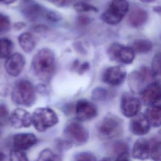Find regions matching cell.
Returning a JSON list of instances; mask_svg holds the SVG:
<instances>
[{"label": "cell", "mask_w": 161, "mask_h": 161, "mask_svg": "<svg viewBox=\"0 0 161 161\" xmlns=\"http://www.w3.org/2000/svg\"><path fill=\"white\" fill-rule=\"evenodd\" d=\"M31 69L34 75L40 80L49 81L55 69L53 52L48 48L39 50L31 60Z\"/></svg>", "instance_id": "1"}, {"label": "cell", "mask_w": 161, "mask_h": 161, "mask_svg": "<svg viewBox=\"0 0 161 161\" xmlns=\"http://www.w3.org/2000/svg\"><path fill=\"white\" fill-rule=\"evenodd\" d=\"M11 99L17 105L30 107L36 99L35 89L33 85L28 80L18 81L13 88Z\"/></svg>", "instance_id": "2"}, {"label": "cell", "mask_w": 161, "mask_h": 161, "mask_svg": "<svg viewBox=\"0 0 161 161\" xmlns=\"http://www.w3.org/2000/svg\"><path fill=\"white\" fill-rule=\"evenodd\" d=\"M32 124L39 132H44L58 123V117L55 111L50 108H36L32 115Z\"/></svg>", "instance_id": "3"}, {"label": "cell", "mask_w": 161, "mask_h": 161, "mask_svg": "<svg viewBox=\"0 0 161 161\" xmlns=\"http://www.w3.org/2000/svg\"><path fill=\"white\" fill-rule=\"evenodd\" d=\"M99 136L104 139L119 136L123 132V121L116 115L109 114L104 117L98 125Z\"/></svg>", "instance_id": "4"}, {"label": "cell", "mask_w": 161, "mask_h": 161, "mask_svg": "<svg viewBox=\"0 0 161 161\" xmlns=\"http://www.w3.org/2000/svg\"><path fill=\"white\" fill-rule=\"evenodd\" d=\"M129 9L127 0H112L108 8L102 14V20L107 24H118L125 16Z\"/></svg>", "instance_id": "5"}, {"label": "cell", "mask_w": 161, "mask_h": 161, "mask_svg": "<svg viewBox=\"0 0 161 161\" xmlns=\"http://www.w3.org/2000/svg\"><path fill=\"white\" fill-rule=\"evenodd\" d=\"M64 133L67 140L77 145L84 144L89 139L87 130L77 119L69 121L64 128Z\"/></svg>", "instance_id": "6"}, {"label": "cell", "mask_w": 161, "mask_h": 161, "mask_svg": "<svg viewBox=\"0 0 161 161\" xmlns=\"http://www.w3.org/2000/svg\"><path fill=\"white\" fill-rule=\"evenodd\" d=\"M155 77L152 70L147 67H142L138 70L130 73L128 77V84L134 92H141Z\"/></svg>", "instance_id": "7"}, {"label": "cell", "mask_w": 161, "mask_h": 161, "mask_svg": "<svg viewBox=\"0 0 161 161\" xmlns=\"http://www.w3.org/2000/svg\"><path fill=\"white\" fill-rule=\"evenodd\" d=\"M107 52L111 60L124 64H131L135 56V52L131 47L118 43H112Z\"/></svg>", "instance_id": "8"}, {"label": "cell", "mask_w": 161, "mask_h": 161, "mask_svg": "<svg viewBox=\"0 0 161 161\" xmlns=\"http://www.w3.org/2000/svg\"><path fill=\"white\" fill-rule=\"evenodd\" d=\"M141 101L135 96L125 92L121 97L120 108L122 114L127 118L137 115L141 109Z\"/></svg>", "instance_id": "9"}, {"label": "cell", "mask_w": 161, "mask_h": 161, "mask_svg": "<svg viewBox=\"0 0 161 161\" xmlns=\"http://www.w3.org/2000/svg\"><path fill=\"white\" fill-rule=\"evenodd\" d=\"M76 118L79 121H89L94 118L97 114V109L92 102L81 99L77 101L75 106Z\"/></svg>", "instance_id": "10"}, {"label": "cell", "mask_w": 161, "mask_h": 161, "mask_svg": "<svg viewBox=\"0 0 161 161\" xmlns=\"http://www.w3.org/2000/svg\"><path fill=\"white\" fill-rule=\"evenodd\" d=\"M126 75V70L122 66H112L104 70L102 75V80L107 84L116 86L123 83Z\"/></svg>", "instance_id": "11"}, {"label": "cell", "mask_w": 161, "mask_h": 161, "mask_svg": "<svg viewBox=\"0 0 161 161\" xmlns=\"http://www.w3.org/2000/svg\"><path fill=\"white\" fill-rule=\"evenodd\" d=\"M140 94L144 104H156L161 100V84L158 82H152L142 91Z\"/></svg>", "instance_id": "12"}, {"label": "cell", "mask_w": 161, "mask_h": 161, "mask_svg": "<svg viewBox=\"0 0 161 161\" xmlns=\"http://www.w3.org/2000/svg\"><path fill=\"white\" fill-rule=\"evenodd\" d=\"M9 122L14 128H28L32 124V116L25 109L16 108L9 115Z\"/></svg>", "instance_id": "13"}, {"label": "cell", "mask_w": 161, "mask_h": 161, "mask_svg": "<svg viewBox=\"0 0 161 161\" xmlns=\"http://www.w3.org/2000/svg\"><path fill=\"white\" fill-rule=\"evenodd\" d=\"M25 64L24 57L19 53L11 54L7 58L4 67L6 72L11 76L17 77L22 72Z\"/></svg>", "instance_id": "14"}, {"label": "cell", "mask_w": 161, "mask_h": 161, "mask_svg": "<svg viewBox=\"0 0 161 161\" xmlns=\"http://www.w3.org/2000/svg\"><path fill=\"white\" fill-rule=\"evenodd\" d=\"M129 126L130 131L138 136L147 135L149 132L151 127L145 115L142 114H138L131 118Z\"/></svg>", "instance_id": "15"}, {"label": "cell", "mask_w": 161, "mask_h": 161, "mask_svg": "<svg viewBox=\"0 0 161 161\" xmlns=\"http://www.w3.org/2000/svg\"><path fill=\"white\" fill-rule=\"evenodd\" d=\"M37 138L31 133H19L13 138L14 149L24 151L33 147L37 143Z\"/></svg>", "instance_id": "16"}, {"label": "cell", "mask_w": 161, "mask_h": 161, "mask_svg": "<svg viewBox=\"0 0 161 161\" xmlns=\"http://www.w3.org/2000/svg\"><path fill=\"white\" fill-rule=\"evenodd\" d=\"M150 140L144 138L138 139L134 143L132 148V156L133 158L145 160L150 158Z\"/></svg>", "instance_id": "17"}, {"label": "cell", "mask_w": 161, "mask_h": 161, "mask_svg": "<svg viewBox=\"0 0 161 161\" xmlns=\"http://www.w3.org/2000/svg\"><path fill=\"white\" fill-rule=\"evenodd\" d=\"M145 116L151 126L155 128L161 126V105L149 106L146 110Z\"/></svg>", "instance_id": "18"}, {"label": "cell", "mask_w": 161, "mask_h": 161, "mask_svg": "<svg viewBox=\"0 0 161 161\" xmlns=\"http://www.w3.org/2000/svg\"><path fill=\"white\" fill-rule=\"evenodd\" d=\"M148 19L146 11L141 8H135L131 11L128 16V23L135 28L140 27L144 25Z\"/></svg>", "instance_id": "19"}, {"label": "cell", "mask_w": 161, "mask_h": 161, "mask_svg": "<svg viewBox=\"0 0 161 161\" xmlns=\"http://www.w3.org/2000/svg\"><path fill=\"white\" fill-rule=\"evenodd\" d=\"M47 9L36 3H31L24 7L23 13L30 20L34 21L37 19L40 16L45 18Z\"/></svg>", "instance_id": "20"}, {"label": "cell", "mask_w": 161, "mask_h": 161, "mask_svg": "<svg viewBox=\"0 0 161 161\" xmlns=\"http://www.w3.org/2000/svg\"><path fill=\"white\" fill-rule=\"evenodd\" d=\"M19 45L26 53H30L33 50L36 45L35 38L33 35L28 32L21 33L18 36Z\"/></svg>", "instance_id": "21"}, {"label": "cell", "mask_w": 161, "mask_h": 161, "mask_svg": "<svg viewBox=\"0 0 161 161\" xmlns=\"http://www.w3.org/2000/svg\"><path fill=\"white\" fill-rule=\"evenodd\" d=\"M131 48L135 52L147 53L152 50V43L150 40L147 39H138L133 43Z\"/></svg>", "instance_id": "22"}, {"label": "cell", "mask_w": 161, "mask_h": 161, "mask_svg": "<svg viewBox=\"0 0 161 161\" xmlns=\"http://www.w3.org/2000/svg\"><path fill=\"white\" fill-rule=\"evenodd\" d=\"M13 49L12 41L7 38H0V58H8Z\"/></svg>", "instance_id": "23"}, {"label": "cell", "mask_w": 161, "mask_h": 161, "mask_svg": "<svg viewBox=\"0 0 161 161\" xmlns=\"http://www.w3.org/2000/svg\"><path fill=\"white\" fill-rule=\"evenodd\" d=\"M35 161H62L60 157L49 148L42 150Z\"/></svg>", "instance_id": "24"}, {"label": "cell", "mask_w": 161, "mask_h": 161, "mask_svg": "<svg viewBox=\"0 0 161 161\" xmlns=\"http://www.w3.org/2000/svg\"><path fill=\"white\" fill-rule=\"evenodd\" d=\"M150 158L153 161H161V140H150Z\"/></svg>", "instance_id": "25"}, {"label": "cell", "mask_w": 161, "mask_h": 161, "mask_svg": "<svg viewBox=\"0 0 161 161\" xmlns=\"http://www.w3.org/2000/svg\"><path fill=\"white\" fill-rule=\"evenodd\" d=\"M74 9L79 13L84 12H97L98 11L97 8L85 2H77L74 4Z\"/></svg>", "instance_id": "26"}, {"label": "cell", "mask_w": 161, "mask_h": 161, "mask_svg": "<svg viewBox=\"0 0 161 161\" xmlns=\"http://www.w3.org/2000/svg\"><path fill=\"white\" fill-rule=\"evenodd\" d=\"M151 70L154 75H161V52L155 55L152 62Z\"/></svg>", "instance_id": "27"}, {"label": "cell", "mask_w": 161, "mask_h": 161, "mask_svg": "<svg viewBox=\"0 0 161 161\" xmlns=\"http://www.w3.org/2000/svg\"><path fill=\"white\" fill-rule=\"evenodd\" d=\"M9 161H29V159L23 151L13 149L10 152Z\"/></svg>", "instance_id": "28"}, {"label": "cell", "mask_w": 161, "mask_h": 161, "mask_svg": "<svg viewBox=\"0 0 161 161\" xmlns=\"http://www.w3.org/2000/svg\"><path fill=\"white\" fill-rule=\"evenodd\" d=\"M73 161H96V158L89 152H80L74 156Z\"/></svg>", "instance_id": "29"}, {"label": "cell", "mask_w": 161, "mask_h": 161, "mask_svg": "<svg viewBox=\"0 0 161 161\" xmlns=\"http://www.w3.org/2000/svg\"><path fill=\"white\" fill-rule=\"evenodd\" d=\"M11 28V21L8 16L0 13V35L8 32Z\"/></svg>", "instance_id": "30"}, {"label": "cell", "mask_w": 161, "mask_h": 161, "mask_svg": "<svg viewBox=\"0 0 161 161\" xmlns=\"http://www.w3.org/2000/svg\"><path fill=\"white\" fill-rule=\"evenodd\" d=\"M108 96L107 91L103 87H96L92 92V97L94 100L102 101L106 98Z\"/></svg>", "instance_id": "31"}, {"label": "cell", "mask_w": 161, "mask_h": 161, "mask_svg": "<svg viewBox=\"0 0 161 161\" xmlns=\"http://www.w3.org/2000/svg\"><path fill=\"white\" fill-rule=\"evenodd\" d=\"M9 112L6 106L4 104H0V123L4 124L9 121Z\"/></svg>", "instance_id": "32"}, {"label": "cell", "mask_w": 161, "mask_h": 161, "mask_svg": "<svg viewBox=\"0 0 161 161\" xmlns=\"http://www.w3.org/2000/svg\"><path fill=\"white\" fill-rule=\"evenodd\" d=\"M45 18H46L47 20L56 22L61 19V16L58 13H57L56 12L50 11V10H47V12L45 15Z\"/></svg>", "instance_id": "33"}, {"label": "cell", "mask_w": 161, "mask_h": 161, "mask_svg": "<svg viewBox=\"0 0 161 161\" xmlns=\"http://www.w3.org/2000/svg\"><path fill=\"white\" fill-rule=\"evenodd\" d=\"M52 4L58 7H65L72 3L74 0H48Z\"/></svg>", "instance_id": "34"}, {"label": "cell", "mask_w": 161, "mask_h": 161, "mask_svg": "<svg viewBox=\"0 0 161 161\" xmlns=\"http://www.w3.org/2000/svg\"><path fill=\"white\" fill-rule=\"evenodd\" d=\"M115 161H130V157L128 152H125L118 155Z\"/></svg>", "instance_id": "35"}, {"label": "cell", "mask_w": 161, "mask_h": 161, "mask_svg": "<svg viewBox=\"0 0 161 161\" xmlns=\"http://www.w3.org/2000/svg\"><path fill=\"white\" fill-rule=\"evenodd\" d=\"M89 22H90V19L87 16L82 15V16H80L78 18V23L82 25H87Z\"/></svg>", "instance_id": "36"}, {"label": "cell", "mask_w": 161, "mask_h": 161, "mask_svg": "<svg viewBox=\"0 0 161 161\" xmlns=\"http://www.w3.org/2000/svg\"><path fill=\"white\" fill-rule=\"evenodd\" d=\"M89 67V64L88 62H84L78 66V71L80 73H83L86 71Z\"/></svg>", "instance_id": "37"}, {"label": "cell", "mask_w": 161, "mask_h": 161, "mask_svg": "<svg viewBox=\"0 0 161 161\" xmlns=\"http://www.w3.org/2000/svg\"><path fill=\"white\" fill-rule=\"evenodd\" d=\"M16 0H0V4H10L14 3Z\"/></svg>", "instance_id": "38"}, {"label": "cell", "mask_w": 161, "mask_h": 161, "mask_svg": "<svg viewBox=\"0 0 161 161\" xmlns=\"http://www.w3.org/2000/svg\"><path fill=\"white\" fill-rule=\"evenodd\" d=\"M25 26V25L24 23H16L15 25H14V28L17 30H19V29H21L22 28H23L24 26Z\"/></svg>", "instance_id": "39"}, {"label": "cell", "mask_w": 161, "mask_h": 161, "mask_svg": "<svg viewBox=\"0 0 161 161\" xmlns=\"http://www.w3.org/2000/svg\"><path fill=\"white\" fill-rule=\"evenodd\" d=\"M0 161H6V157L5 154L0 152Z\"/></svg>", "instance_id": "40"}, {"label": "cell", "mask_w": 161, "mask_h": 161, "mask_svg": "<svg viewBox=\"0 0 161 161\" xmlns=\"http://www.w3.org/2000/svg\"><path fill=\"white\" fill-rule=\"evenodd\" d=\"M100 161H112V160H111V158H109L108 157H105V158H102Z\"/></svg>", "instance_id": "41"}, {"label": "cell", "mask_w": 161, "mask_h": 161, "mask_svg": "<svg viewBox=\"0 0 161 161\" xmlns=\"http://www.w3.org/2000/svg\"><path fill=\"white\" fill-rule=\"evenodd\" d=\"M140 1H142V2H144V3H150V2L154 1L155 0H140Z\"/></svg>", "instance_id": "42"}, {"label": "cell", "mask_w": 161, "mask_h": 161, "mask_svg": "<svg viewBox=\"0 0 161 161\" xmlns=\"http://www.w3.org/2000/svg\"><path fill=\"white\" fill-rule=\"evenodd\" d=\"M26 1H30V0H26Z\"/></svg>", "instance_id": "43"}]
</instances>
